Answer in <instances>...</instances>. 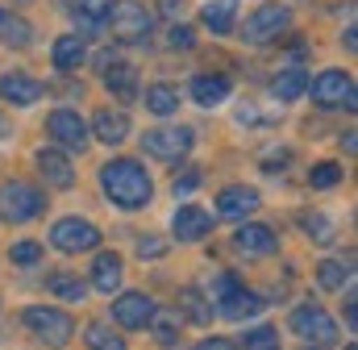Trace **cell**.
<instances>
[{"mask_svg":"<svg viewBox=\"0 0 358 350\" xmlns=\"http://www.w3.org/2000/svg\"><path fill=\"white\" fill-rule=\"evenodd\" d=\"M50 242L63 255H84V251H96L100 246V230L92 221H84V217H63V221H55Z\"/></svg>","mask_w":358,"mask_h":350,"instance_id":"9c48e42d","label":"cell"},{"mask_svg":"<svg viewBox=\"0 0 358 350\" xmlns=\"http://www.w3.org/2000/svg\"><path fill=\"white\" fill-rule=\"evenodd\" d=\"M287 25H292V8H287V4H259V8L246 17V25H242V42H255V46L275 42Z\"/></svg>","mask_w":358,"mask_h":350,"instance_id":"8992f818","label":"cell"},{"mask_svg":"<svg viewBox=\"0 0 358 350\" xmlns=\"http://www.w3.org/2000/svg\"><path fill=\"white\" fill-rule=\"evenodd\" d=\"M0 100H8V104H38L42 100V84L38 80H29V76H21V71H8V76H0Z\"/></svg>","mask_w":358,"mask_h":350,"instance_id":"2e32d148","label":"cell"},{"mask_svg":"<svg viewBox=\"0 0 358 350\" xmlns=\"http://www.w3.org/2000/svg\"><path fill=\"white\" fill-rule=\"evenodd\" d=\"M159 8H163V13H179V8H183V0H159Z\"/></svg>","mask_w":358,"mask_h":350,"instance_id":"60d3db41","label":"cell"},{"mask_svg":"<svg viewBox=\"0 0 358 350\" xmlns=\"http://www.w3.org/2000/svg\"><path fill=\"white\" fill-rule=\"evenodd\" d=\"M84 59H88V46H84V38L67 34V38H59V42H55V67H59V71H76Z\"/></svg>","mask_w":358,"mask_h":350,"instance_id":"603a6c76","label":"cell"},{"mask_svg":"<svg viewBox=\"0 0 358 350\" xmlns=\"http://www.w3.org/2000/svg\"><path fill=\"white\" fill-rule=\"evenodd\" d=\"M8 259H13V262H21V267H29V262H38V259H42V246H38V242H17V246L8 251Z\"/></svg>","mask_w":358,"mask_h":350,"instance_id":"d590c367","label":"cell"},{"mask_svg":"<svg viewBox=\"0 0 358 350\" xmlns=\"http://www.w3.org/2000/svg\"><path fill=\"white\" fill-rule=\"evenodd\" d=\"M300 225H304V234H308L313 242H321V246L334 242V221H329V217H321V213H304Z\"/></svg>","mask_w":358,"mask_h":350,"instance_id":"d6a6232c","label":"cell"},{"mask_svg":"<svg viewBox=\"0 0 358 350\" xmlns=\"http://www.w3.org/2000/svg\"><path fill=\"white\" fill-rule=\"evenodd\" d=\"M46 288H50L55 296H63L67 304H80V300H84V292H88V284H84V279H76V275H67V271H50Z\"/></svg>","mask_w":358,"mask_h":350,"instance_id":"484cf974","label":"cell"},{"mask_svg":"<svg viewBox=\"0 0 358 350\" xmlns=\"http://www.w3.org/2000/svg\"><path fill=\"white\" fill-rule=\"evenodd\" d=\"M242 346L246 350H279V334H275L271 326H259V330H250V334L242 338Z\"/></svg>","mask_w":358,"mask_h":350,"instance_id":"e575fe53","label":"cell"},{"mask_svg":"<svg viewBox=\"0 0 358 350\" xmlns=\"http://www.w3.org/2000/svg\"><path fill=\"white\" fill-rule=\"evenodd\" d=\"M38 172H42V179L50 188H71L76 183V172H71L63 150H38Z\"/></svg>","mask_w":358,"mask_h":350,"instance_id":"ac0fdd59","label":"cell"},{"mask_svg":"<svg viewBox=\"0 0 358 350\" xmlns=\"http://www.w3.org/2000/svg\"><path fill=\"white\" fill-rule=\"evenodd\" d=\"M217 304H221V317H229V321H246V317H259L263 313V296H255L250 288H234V292H225V296H217Z\"/></svg>","mask_w":358,"mask_h":350,"instance_id":"9a60e30c","label":"cell"},{"mask_svg":"<svg viewBox=\"0 0 358 350\" xmlns=\"http://www.w3.org/2000/svg\"><path fill=\"white\" fill-rule=\"evenodd\" d=\"M0 38H4L8 46H29L34 25H29L25 17H17V13H8V8L0 4Z\"/></svg>","mask_w":358,"mask_h":350,"instance_id":"cb8c5ba5","label":"cell"},{"mask_svg":"<svg viewBox=\"0 0 358 350\" xmlns=\"http://www.w3.org/2000/svg\"><path fill=\"white\" fill-rule=\"evenodd\" d=\"M117 284H121V255L117 251L96 255V262H92V288L108 296V292H117Z\"/></svg>","mask_w":358,"mask_h":350,"instance_id":"ffe728a7","label":"cell"},{"mask_svg":"<svg viewBox=\"0 0 358 350\" xmlns=\"http://www.w3.org/2000/svg\"><path fill=\"white\" fill-rule=\"evenodd\" d=\"M108 25H113V34H117L121 42H142V38L155 29V17H150V8H146L142 0H113Z\"/></svg>","mask_w":358,"mask_h":350,"instance_id":"3957f363","label":"cell"},{"mask_svg":"<svg viewBox=\"0 0 358 350\" xmlns=\"http://www.w3.org/2000/svg\"><path fill=\"white\" fill-rule=\"evenodd\" d=\"M21 321H25V330L38 334L46 346H63V342L71 338V330H76L71 317H67L63 309H50V304H29Z\"/></svg>","mask_w":358,"mask_h":350,"instance_id":"277c9868","label":"cell"},{"mask_svg":"<svg viewBox=\"0 0 358 350\" xmlns=\"http://www.w3.org/2000/svg\"><path fill=\"white\" fill-rule=\"evenodd\" d=\"M113 317H117V326H125V330H142V326H150V317H155V300H150L146 292H125V296H117Z\"/></svg>","mask_w":358,"mask_h":350,"instance_id":"7c38bea8","label":"cell"},{"mask_svg":"<svg viewBox=\"0 0 358 350\" xmlns=\"http://www.w3.org/2000/svg\"><path fill=\"white\" fill-rule=\"evenodd\" d=\"M208 230H213V217H208V209H200V204H179L176 217H171V234H176V242L208 238Z\"/></svg>","mask_w":358,"mask_h":350,"instance_id":"4fadbf2b","label":"cell"},{"mask_svg":"<svg viewBox=\"0 0 358 350\" xmlns=\"http://www.w3.org/2000/svg\"><path fill=\"white\" fill-rule=\"evenodd\" d=\"M100 188L104 196L117 204V209H146L150 196H155V183L150 175L142 172V163L134 159H113L100 167Z\"/></svg>","mask_w":358,"mask_h":350,"instance_id":"6da1fadb","label":"cell"},{"mask_svg":"<svg viewBox=\"0 0 358 350\" xmlns=\"http://www.w3.org/2000/svg\"><path fill=\"white\" fill-rule=\"evenodd\" d=\"M234 246H238V255H246V259H267L275 255V230L267 225H242L238 234H234Z\"/></svg>","mask_w":358,"mask_h":350,"instance_id":"5bb4252c","label":"cell"},{"mask_svg":"<svg viewBox=\"0 0 358 350\" xmlns=\"http://www.w3.org/2000/svg\"><path fill=\"white\" fill-rule=\"evenodd\" d=\"M46 130H50V138L63 150H84L88 146V125H84V117L76 108H55L50 121H46Z\"/></svg>","mask_w":358,"mask_h":350,"instance_id":"30bf717a","label":"cell"},{"mask_svg":"<svg viewBox=\"0 0 358 350\" xmlns=\"http://www.w3.org/2000/svg\"><path fill=\"white\" fill-rule=\"evenodd\" d=\"M308 92H313V100H317L321 108H346V113L358 108L355 80H350L342 67H329V71H321L317 80H308Z\"/></svg>","mask_w":358,"mask_h":350,"instance_id":"7a4b0ae2","label":"cell"},{"mask_svg":"<svg viewBox=\"0 0 358 350\" xmlns=\"http://www.w3.org/2000/svg\"><path fill=\"white\" fill-rule=\"evenodd\" d=\"M150 330H155V338H159L163 346L179 342V317L171 313V309H155V317H150Z\"/></svg>","mask_w":358,"mask_h":350,"instance_id":"4dcf8cb0","label":"cell"},{"mask_svg":"<svg viewBox=\"0 0 358 350\" xmlns=\"http://www.w3.org/2000/svg\"><path fill=\"white\" fill-rule=\"evenodd\" d=\"M271 92H275V100H300V96L308 92V71H304V67L279 71V76L271 80Z\"/></svg>","mask_w":358,"mask_h":350,"instance_id":"7402d4cb","label":"cell"},{"mask_svg":"<svg viewBox=\"0 0 358 350\" xmlns=\"http://www.w3.org/2000/svg\"><path fill=\"white\" fill-rule=\"evenodd\" d=\"M196 188H200V167H187V172L176 179V192L179 196H187V192H196Z\"/></svg>","mask_w":358,"mask_h":350,"instance_id":"8d00e7d4","label":"cell"},{"mask_svg":"<svg viewBox=\"0 0 358 350\" xmlns=\"http://www.w3.org/2000/svg\"><path fill=\"white\" fill-rule=\"evenodd\" d=\"M317 279H321V288H329V292H338L342 284H350V267L338 259H325L317 267Z\"/></svg>","mask_w":358,"mask_h":350,"instance_id":"1f68e13d","label":"cell"},{"mask_svg":"<svg viewBox=\"0 0 358 350\" xmlns=\"http://www.w3.org/2000/svg\"><path fill=\"white\" fill-rule=\"evenodd\" d=\"M138 255H163V242H138Z\"/></svg>","mask_w":358,"mask_h":350,"instance_id":"ab89813d","label":"cell"},{"mask_svg":"<svg viewBox=\"0 0 358 350\" xmlns=\"http://www.w3.org/2000/svg\"><path fill=\"white\" fill-rule=\"evenodd\" d=\"M308 183L321 188V192H325V188H338V183H342V167H338V163H317V167L308 172Z\"/></svg>","mask_w":358,"mask_h":350,"instance_id":"836d02e7","label":"cell"},{"mask_svg":"<svg viewBox=\"0 0 358 350\" xmlns=\"http://www.w3.org/2000/svg\"><path fill=\"white\" fill-rule=\"evenodd\" d=\"M104 84L113 88L121 100H134V96H138V84H134V67H125V63H108V59H104Z\"/></svg>","mask_w":358,"mask_h":350,"instance_id":"d4e9b609","label":"cell"},{"mask_svg":"<svg viewBox=\"0 0 358 350\" xmlns=\"http://www.w3.org/2000/svg\"><path fill=\"white\" fill-rule=\"evenodd\" d=\"M196 350H234V342H229V338H204Z\"/></svg>","mask_w":358,"mask_h":350,"instance_id":"f35d334b","label":"cell"},{"mask_svg":"<svg viewBox=\"0 0 358 350\" xmlns=\"http://www.w3.org/2000/svg\"><path fill=\"white\" fill-rule=\"evenodd\" d=\"M200 21L213 29V34H234V21H238V0H208Z\"/></svg>","mask_w":358,"mask_h":350,"instance_id":"44dd1931","label":"cell"},{"mask_svg":"<svg viewBox=\"0 0 358 350\" xmlns=\"http://www.w3.org/2000/svg\"><path fill=\"white\" fill-rule=\"evenodd\" d=\"M146 108H150L155 117H171L179 108V88H171V84L146 88Z\"/></svg>","mask_w":358,"mask_h":350,"instance_id":"4316f807","label":"cell"},{"mask_svg":"<svg viewBox=\"0 0 358 350\" xmlns=\"http://www.w3.org/2000/svg\"><path fill=\"white\" fill-rule=\"evenodd\" d=\"M167 42H171V46H179V50H192V29H187V25H171Z\"/></svg>","mask_w":358,"mask_h":350,"instance_id":"74e56055","label":"cell"},{"mask_svg":"<svg viewBox=\"0 0 358 350\" xmlns=\"http://www.w3.org/2000/svg\"><path fill=\"white\" fill-rule=\"evenodd\" d=\"M42 192L34 183H21V179H8L0 183V217L4 221H34L42 213Z\"/></svg>","mask_w":358,"mask_h":350,"instance_id":"5b68a950","label":"cell"},{"mask_svg":"<svg viewBox=\"0 0 358 350\" xmlns=\"http://www.w3.org/2000/svg\"><path fill=\"white\" fill-rule=\"evenodd\" d=\"M292 330L308 342V346H334L338 342V321L321 309V304H300L292 313Z\"/></svg>","mask_w":358,"mask_h":350,"instance_id":"52a82bcc","label":"cell"},{"mask_svg":"<svg viewBox=\"0 0 358 350\" xmlns=\"http://www.w3.org/2000/svg\"><path fill=\"white\" fill-rule=\"evenodd\" d=\"M179 313H183L187 321H196V326H208V317H213V309L204 304V296H200L196 288H183V292H179Z\"/></svg>","mask_w":358,"mask_h":350,"instance_id":"f1b7e54d","label":"cell"},{"mask_svg":"<svg viewBox=\"0 0 358 350\" xmlns=\"http://www.w3.org/2000/svg\"><path fill=\"white\" fill-rule=\"evenodd\" d=\"M92 130H96V138H100L104 146H117V142L129 138V117H125L121 108H100V113L92 117Z\"/></svg>","mask_w":358,"mask_h":350,"instance_id":"e0dca14e","label":"cell"},{"mask_svg":"<svg viewBox=\"0 0 358 350\" xmlns=\"http://www.w3.org/2000/svg\"><path fill=\"white\" fill-rule=\"evenodd\" d=\"M229 80L225 76H196L192 80V100L200 104V108H217V104H225L229 100Z\"/></svg>","mask_w":358,"mask_h":350,"instance_id":"d6986e66","label":"cell"},{"mask_svg":"<svg viewBox=\"0 0 358 350\" xmlns=\"http://www.w3.org/2000/svg\"><path fill=\"white\" fill-rule=\"evenodd\" d=\"M346 350H358V346H346Z\"/></svg>","mask_w":358,"mask_h":350,"instance_id":"b9f144b4","label":"cell"},{"mask_svg":"<svg viewBox=\"0 0 358 350\" xmlns=\"http://www.w3.org/2000/svg\"><path fill=\"white\" fill-rule=\"evenodd\" d=\"M259 204H263V196H259L250 183H229V188H221V196H217V213H221L225 221H242V217H250Z\"/></svg>","mask_w":358,"mask_h":350,"instance_id":"8fae6325","label":"cell"},{"mask_svg":"<svg viewBox=\"0 0 358 350\" xmlns=\"http://www.w3.org/2000/svg\"><path fill=\"white\" fill-rule=\"evenodd\" d=\"M84 342L92 350H125V338H117V330H108L104 321H92L84 330Z\"/></svg>","mask_w":358,"mask_h":350,"instance_id":"f546056e","label":"cell"},{"mask_svg":"<svg viewBox=\"0 0 358 350\" xmlns=\"http://www.w3.org/2000/svg\"><path fill=\"white\" fill-rule=\"evenodd\" d=\"M108 8H113V0H71L76 21H80V25H88V29H96V25H104V21H108Z\"/></svg>","mask_w":358,"mask_h":350,"instance_id":"83f0119b","label":"cell"},{"mask_svg":"<svg viewBox=\"0 0 358 350\" xmlns=\"http://www.w3.org/2000/svg\"><path fill=\"white\" fill-rule=\"evenodd\" d=\"M192 142H196V134L187 125H167V130H146L142 134V150L155 155V159H163V163L183 159L192 150Z\"/></svg>","mask_w":358,"mask_h":350,"instance_id":"ba28073f","label":"cell"}]
</instances>
